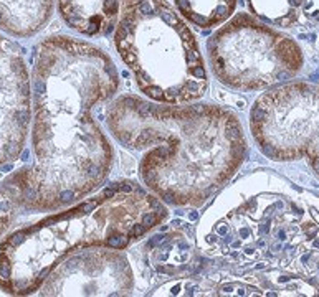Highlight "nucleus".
I'll use <instances>...</instances> for the list:
<instances>
[{
    "instance_id": "1",
    "label": "nucleus",
    "mask_w": 319,
    "mask_h": 297,
    "mask_svg": "<svg viewBox=\"0 0 319 297\" xmlns=\"http://www.w3.org/2000/svg\"><path fill=\"white\" fill-rule=\"evenodd\" d=\"M28 165L5 177L22 211H58L104 183L114 150L93 117L119 89L114 61L83 40L53 35L35 48Z\"/></svg>"
},
{
    "instance_id": "2",
    "label": "nucleus",
    "mask_w": 319,
    "mask_h": 297,
    "mask_svg": "<svg viewBox=\"0 0 319 297\" xmlns=\"http://www.w3.org/2000/svg\"><path fill=\"white\" fill-rule=\"evenodd\" d=\"M106 124L122 147L139 153L147 190L174 207H202L246 155L238 116L215 104H164L124 94L108 106Z\"/></svg>"
},
{
    "instance_id": "3",
    "label": "nucleus",
    "mask_w": 319,
    "mask_h": 297,
    "mask_svg": "<svg viewBox=\"0 0 319 297\" xmlns=\"http://www.w3.org/2000/svg\"><path fill=\"white\" fill-rule=\"evenodd\" d=\"M156 195L132 182H118L66 211L10 233L0 243V289L28 295L60 261L94 246L127 248L166 220Z\"/></svg>"
},
{
    "instance_id": "4",
    "label": "nucleus",
    "mask_w": 319,
    "mask_h": 297,
    "mask_svg": "<svg viewBox=\"0 0 319 297\" xmlns=\"http://www.w3.org/2000/svg\"><path fill=\"white\" fill-rule=\"evenodd\" d=\"M114 45L139 91L156 103H194L208 88L198 41L169 0H124Z\"/></svg>"
},
{
    "instance_id": "5",
    "label": "nucleus",
    "mask_w": 319,
    "mask_h": 297,
    "mask_svg": "<svg viewBox=\"0 0 319 297\" xmlns=\"http://www.w3.org/2000/svg\"><path fill=\"white\" fill-rule=\"evenodd\" d=\"M212 73L238 91H260L291 79L303 66V53L291 38L256 22L248 13L228 18L207 41Z\"/></svg>"
},
{
    "instance_id": "6",
    "label": "nucleus",
    "mask_w": 319,
    "mask_h": 297,
    "mask_svg": "<svg viewBox=\"0 0 319 297\" xmlns=\"http://www.w3.org/2000/svg\"><path fill=\"white\" fill-rule=\"evenodd\" d=\"M250 129L263 155L279 162L306 159L319 175V88L294 83L263 93Z\"/></svg>"
},
{
    "instance_id": "7",
    "label": "nucleus",
    "mask_w": 319,
    "mask_h": 297,
    "mask_svg": "<svg viewBox=\"0 0 319 297\" xmlns=\"http://www.w3.org/2000/svg\"><path fill=\"white\" fill-rule=\"evenodd\" d=\"M134 272L118 248L94 246L68 254L51 269L40 295H127Z\"/></svg>"
},
{
    "instance_id": "8",
    "label": "nucleus",
    "mask_w": 319,
    "mask_h": 297,
    "mask_svg": "<svg viewBox=\"0 0 319 297\" xmlns=\"http://www.w3.org/2000/svg\"><path fill=\"white\" fill-rule=\"evenodd\" d=\"M31 124V88L22 48L0 38V167L18 160Z\"/></svg>"
},
{
    "instance_id": "9",
    "label": "nucleus",
    "mask_w": 319,
    "mask_h": 297,
    "mask_svg": "<svg viewBox=\"0 0 319 297\" xmlns=\"http://www.w3.org/2000/svg\"><path fill=\"white\" fill-rule=\"evenodd\" d=\"M63 22L85 36H104L116 28L124 0H56Z\"/></svg>"
},
{
    "instance_id": "10",
    "label": "nucleus",
    "mask_w": 319,
    "mask_h": 297,
    "mask_svg": "<svg viewBox=\"0 0 319 297\" xmlns=\"http://www.w3.org/2000/svg\"><path fill=\"white\" fill-rule=\"evenodd\" d=\"M55 0H0V30L13 38H30L50 22Z\"/></svg>"
},
{
    "instance_id": "11",
    "label": "nucleus",
    "mask_w": 319,
    "mask_h": 297,
    "mask_svg": "<svg viewBox=\"0 0 319 297\" xmlns=\"http://www.w3.org/2000/svg\"><path fill=\"white\" fill-rule=\"evenodd\" d=\"M177 12L197 28L208 30L225 23L237 8V0H174Z\"/></svg>"
},
{
    "instance_id": "12",
    "label": "nucleus",
    "mask_w": 319,
    "mask_h": 297,
    "mask_svg": "<svg viewBox=\"0 0 319 297\" xmlns=\"http://www.w3.org/2000/svg\"><path fill=\"white\" fill-rule=\"evenodd\" d=\"M18 211L22 210L18 207L15 191L3 178L0 182V236L5 235V231L10 228Z\"/></svg>"
},
{
    "instance_id": "13",
    "label": "nucleus",
    "mask_w": 319,
    "mask_h": 297,
    "mask_svg": "<svg viewBox=\"0 0 319 297\" xmlns=\"http://www.w3.org/2000/svg\"><path fill=\"white\" fill-rule=\"evenodd\" d=\"M0 38H2V33H0Z\"/></svg>"
}]
</instances>
